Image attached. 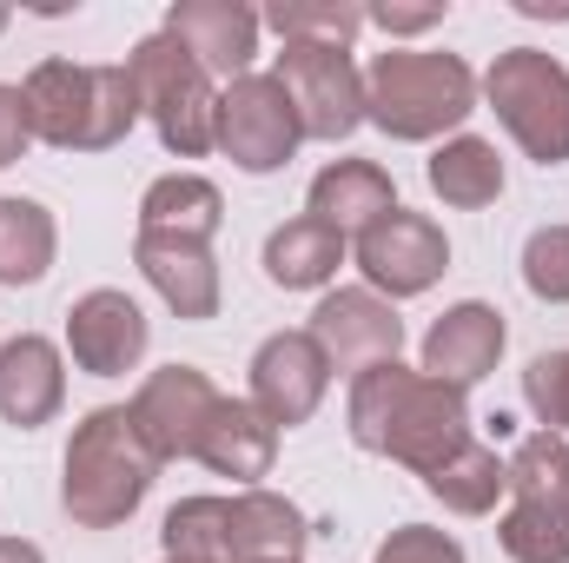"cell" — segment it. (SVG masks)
Masks as SVG:
<instances>
[{
  "mask_svg": "<svg viewBox=\"0 0 569 563\" xmlns=\"http://www.w3.org/2000/svg\"><path fill=\"white\" fill-rule=\"evenodd\" d=\"M497 544L510 563H569V511L543 504H510L497 524Z\"/></svg>",
  "mask_w": 569,
  "mask_h": 563,
  "instance_id": "83f0119b",
  "label": "cell"
},
{
  "mask_svg": "<svg viewBox=\"0 0 569 563\" xmlns=\"http://www.w3.org/2000/svg\"><path fill=\"white\" fill-rule=\"evenodd\" d=\"M146 345H152V325H146V312L120 285H93L87 298H73V312H67V352H73L80 372L120 378V372H133L146 358Z\"/></svg>",
  "mask_w": 569,
  "mask_h": 563,
  "instance_id": "4fadbf2b",
  "label": "cell"
},
{
  "mask_svg": "<svg viewBox=\"0 0 569 563\" xmlns=\"http://www.w3.org/2000/svg\"><path fill=\"white\" fill-rule=\"evenodd\" d=\"M523 405L537 412L543 431L569 437V352H537L523 372Z\"/></svg>",
  "mask_w": 569,
  "mask_h": 563,
  "instance_id": "f546056e",
  "label": "cell"
},
{
  "mask_svg": "<svg viewBox=\"0 0 569 563\" xmlns=\"http://www.w3.org/2000/svg\"><path fill=\"white\" fill-rule=\"evenodd\" d=\"M159 477V457L140 437V424L127 405H100L73 424L67 457H60V511L80 531H120L146 504Z\"/></svg>",
  "mask_w": 569,
  "mask_h": 563,
  "instance_id": "7a4b0ae2",
  "label": "cell"
},
{
  "mask_svg": "<svg viewBox=\"0 0 569 563\" xmlns=\"http://www.w3.org/2000/svg\"><path fill=\"white\" fill-rule=\"evenodd\" d=\"M305 213H311L318 226L358 239V233H371L378 219L398 213V186H391V172H385L378 159H331V166L311 179V206H305Z\"/></svg>",
  "mask_w": 569,
  "mask_h": 563,
  "instance_id": "d6986e66",
  "label": "cell"
},
{
  "mask_svg": "<svg viewBox=\"0 0 569 563\" xmlns=\"http://www.w3.org/2000/svg\"><path fill=\"white\" fill-rule=\"evenodd\" d=\"M166 33L212 73V80H246L252 53H259V13L239 0H172Z\"/></svg>",
  "mask_w": 569,
  "mask_h": 563,
  "instance_id": "5bb4252c",
  "label": "cell"
},
{
  "mask_svg": "<svg viewBox=\"0 0 569 563\" xmlns=\"http://www.w3.org/2000/svg\"><path fill=\"white\" fill-rule=\"evenodd\" d=\"M503 312L497 305H483V298H463V305H450L437 325L425 332V365L437 385H450V392H470L477 378H490L497 372V358H503Z\"/></svg>",
  "mask_w": 569,
  "mask_h": 563,
  "instance_id": "9a60e30c",
  "label": "cell"
},
{
  "mask_svg": "<svg viewBox=\"0 0 569 563\" xmlns=\"http://www.w3.org/2000/svg\"><path fill=\"white\" fill-rule=\"evenodd\" d=\"M503 134L523 146L537 166H569V67L543 47H510L490 60L483 87Z\"/></svg>",
  "mask_w": 569,
  "mask_h": 563,
  "instance_id": "8992f818",
  "label": "cell"
},
{
  "mask_svg": "<svg viewBox=\"0 0 569 563\" xmlns=\"http://www.w3.org/2000/svg\"><path fill=\"white\" fill-rule=\"evenodd\" d=\"M305 127H298V107L272 73H246L219 93V120H212V146L239 166V172H279L284 159L298 152Z\"/></svg>",
  "mask_w": 569,
  "mask_h": 563,
  "instance_id": "ba28073f",
  "label": "cell"
},
{
  "mask_svg": "<svg viewBox=\"0 0 569 563\" xmlns=\"http://www.w3.org/2000/svg\"><path fill=\"white\" fill-rule=\"evenodd\" d=\"M338 266H345V233L318 226L311 213L284 219L279 233L266 239V279L279 292H318V285L338 279Z\"/></svg>",
  "mask_w": 569,
  "mask_h": 563,
  "instance_id": "44dd1931",
  "label": "cell"
},
{
  "mask_svg": "<svg viewBox=\"0 0 569 563\" xmlns=\"http://www.w3.org/2000/svg\"><path fill=\"white\" fill-rule=\"evenodd\" d=\"M430 192L443 199V206H457V213H483V206H497V192H503V159H497V146L477 140V134H457V140H443L430 152Z\"/></svg>",
  "mask_w": 569,
  "mask_h": 563,
  "instance_id": "7402d4cb",
  "label": "cell"
},
{
  "mask_svg": "<svg viewBox=\"0 0 569 563\" xmlns=\"http://www.w3.org/2000/svg\"><path fill=\"white\" fill-rule=\"evenodd\" d=\"M133 266L146 285L179 312V318H219V266L206 239H179V233H133Z\"/></svg>",
  "mask_w": 569,
  "mask_h": 563,
  "instance_id": "2e32d148",
  "label": "cell"
},
{
  "mask_svg": "<svg viewBox=\"0 0 569 563\" xmlns=\"http://www.w3.org/2000/svg\"><path fill=\"white\" fill-rule=\"evenodd\" d=\"M510 497L517 504H543V511H569V437L530 431L510 451Z\"/></svg>",
  "mask_w": 569,
  "mask_h": 563,
  "instance_id": "484cf974",
  "label": "cell"
},
{
  "mask_svg": "<svg viewBox=\"0 0 569 563\" xmlns=\"http://www.w3.org/2000/svg\"><path fill=\"white\" fill-rule=\"evenodd\" d=\"M523 20H569V0H510Z\"/></svg>",
  "mask_w": 569,
  "mask_h": 563,
  "instance_id": "836d02e7",
  "label": "cell"
},
{
  "mask_svg": "<svg viewBox=\"0 0 569 563\" xmlns=\"http://www.w3.org/2000/svg\"><path fill=\"white\" fill-rule=\"evenodd\" d=\"M259 27H272L284 47L305 40V47H351L365 33V7L351 0H272L259 13Z\"/></svg>",
  "mask_w": 569,
  "mask_h": 563,
  "instance_id": "4316f807",
  "label": "cell"
},
{
  "mask_svg": "<svg viewBox=\"0 0 569 563\" xmlns=\"http://www.w3.org/2000/svg\"><path fill=\"white\" fill-rule=\"evenodd\" d=\"M0 27H7V7H0Z\"/></svg>",
  "mask_w": 569,
  "mask_h": 563,
  "instance_id": "d590c367",
  "label": "cell"
},
{
  "mask_svg": "<svg viewBox=\"0 0 569 563\" xmlns=\"http://www.w3.org/2000/svg\"><path fill=\"white\" fill-rule=\"evenodd\" d=\"M192 457L206 471H219V477H232V484L252 491L279 464V431L252 412V398H219V412H212V424H206V437H199Z\"/></svg>",
  "mask_w": 569,
  "mask_h": 563,
  "instance_id": "ffe728a7",
  "label": "cell"
},
{
  "mask_svg": "<svg viewBox=\"0 0 569 563\" xmlns=\"http://www.w3.org/2000/svg\"><path fill=\"white\" fill-rule=\"evenodd\" d=\"M450 13V0H425V7H398V0H385V7H365V27H385V33H425Z\"/></svg>",
  "mask_w": 569,
  "mask_h": 563,
  "instance_id": "1f68e13d",
  "label": "cell"
},
{
  "mask_svg": "<svg viewBox=\"0 0 569 563\" xmlns=\"http://www.w3.org/2000/svg\"><path fill=\"white\" fill-rule=\"evenodd\" d=\"M325 392H331V358L318 352L311 332H272L252 352V412L272 431L305 424L325 405Z\"/></svg>",
  "mask_w": 569,
  "mask_h": 563,
  "instance_id": "7c38bea8",
  "label": "cell"
},
{
  "mask_svg": "<svg viewBox=\"0 0 569 563\" xmlns=\"http://www.w3.org/2000/svg\"><path fill=\"white\" fill-rule=\"evenodd\" d=\"M305 544H311L305 511L279 491L252 484L226 504V563H298Z\"/></svg>",
  "mask_w": 569,
  "mask_h": 563,
  "instance_id": "ac0fdd59",
  "label": "cell"
},
{
  "mask_svg": "<svg viewBox=\"0 0 569 563\" xmlns=\"http://www.w3.org/2000/svg\"><path fill=\"white\" fill-rule=\"evenodd\" d=\"M425 491L443 504V511H457V517H490V511H497V497L510 491V464L497 457V444L470 437L457 457H443V464L430 471Z\"/></svg>",
  "mask_w": 569,
  "mask_h": 563,
  "instance_id": "cb8c5ba5",
  "label": "cell"
},
{
  "mask_svg": "<svg viewBox=\"0 0 569 563\" xmlns=\"http://www.w3.org/2000/svg\"><path fill=\"white\" fill-rule=\"evenodd\" d=\"M523 285L543 305H569V226H537L523 246Z\"/></svg>",
  "mask_w": 569,
  "mask_h": 563,
  "instance_id": "f1b7e54d",
  "label": "cell"
},
{
  "mask_svg": "<svg viewBox=\"0 0 569 563\" xmlns=\"http://www.w3.org/2000/svg\"><path fill=\"white\" fill-rule=\"evenodd\" d=\"M371 563H463V544L450 531H430V524H405L378 544Z\"/></svg>",
  "mask_w": 569,
  "mask_h": 563,
  "instance_id": "4dcf8cb0",
  "label": "cell"
},
{
  "mask_svg": "<svg viewBox=\"0 0 569 563\" xmlns=\"http://www.w3.org/2000/svg\"><path fill=\"white\" fill-rule=\"evenodd\" d=\"M67 405V365H60V345L40 338V332H20L0 345V418L13 431H40V424L60 418Z\"/></svg>",
  "mask_w": 569,
  "mask_h": 563,
  "instance_id": "e0dca14e",
  "label": "cell"
},
{
  "mask_svg": "<svg viewBox=\"0 0 569 563\" xmlns=\"http://www.w3.org/2000/svg\"><path fill=\"white\" fill-rule=\"evenodd\" d=\"M219 219H226V199L199 172H166V179L146 186L140 199V233H179V239H206L212 246Z\"/></svg>",
  "mask_w": 569,
  "mask_h": 563,
  "instance_id": "603a6c76",
  "label": "cell"
},
{
  "mask_svg": "<svg viewBox=\"0 0 569 563\" xmlns=\"http://www.w3.org/2000/svg\"><path fill=\"white\" fill-rule=\"evenodd\" d=\"M318 352L331 358V372H371V365H391L405 352V318L391 298H378L371 285H338L318 298L311 325Z\"/></svg>",
  "mask_w": 569,
  "mask_h": 563,
  "instance_id": "30bf717a",
  "label": "cell"
},
{
  "mask_svg": "<svg viewBox=\"0 0 569 563\" xmlns=\"http://www.w3.org/2000/svg\"><path fill=\"white\" fill-rule=\"evenodd\" d=\"M219 398H226V392H219L199 365H159L140 392H133L127 412L140 424V437L152 444V457L172 464V457H192V451H199V437H206V424L219 412Z\"/></svg>",
  "mask_w": 569,
  "mask_h": 563,
  "instance_id": "8fae6325",
  "label": "cell"
},
{
  "mask_svg": "<svg viewBox=\"0 0 569 563\" xmlns=\"http://www.w3.org/2000/svg\"><path fill=\"white\" fill-rule=\"evenodd\" d=\"M60 226L40 199H0V285H40L53 273Z\"/></svg>",
  "mask_w": 569,
  "mask_h": 563,
  "instance_id": "d4e9b609",
  "label": "cell"
},
{
  "mask_svg": "<svg viewBox=\"0 0 569 563\" xmlns=\"http://www.w3.org/2000/svg\"><path fill=\"white\" fill-rule=\"evenodd\" d=\"M27 146H33V127H27V100H20V87H0V166H13Z\"/></svg>",
  "mask_w": 569,
  "mask_h": 563,
  "instance_id": "d6a6232c",
  "label": "cell"
},
{
  "mask_svg": "<svg viewBox=\"0 0 569 563\" xmlns=\"http://www.w3.org/2000/svg\"><path fill=\"white\" fill-rule=\"evenodd\" d=\"M27 127L33 140L60 152H107L133 134L140 120V87L127 67H80V60H40L20 80Z\"/></svg>",
  "mask_w": 569,
  "mask_h": 563,
  "instance_id": "3957f363",
  "label": "cell"
},
{
  "mask_svg": "<svg viewBox=\"0 0 569 563\" xmlns=\"http://www.w3.org/2000/svg\"><path fill=\"white\" fill-rule=\"evenodd\" d=\"M358 273L365 285L378 292V298H418L430 285L450 273V239H443V226L425 219V213H391V219H378L371 233H358Z\"/></svg>",
  "mask_w": 569,
  "mask_h": 563,
  "instance_id": "9c48e42d",
  "label": "cell"
},
{
  "mask_svg": "<svg viewBox=\"0 0 569 563\" xmlns=\"http://www.w3.org/2000/svg\"><path fill=\"white\" fill-rule=\"evenodd\" d=\"M345 424H351V437L371 457H391V464H405L418 477H430L443 457H457L470 444V405H463V392L437 385L430 372H411L398 358L351 378Z\"/></svg>",
  "mask_w": 569,
  "mask_h": 563,
  "instance_id": "6da1fadb",
  "label": "cell"
},
{
  "mask_svg": "<svg viewBox=\"0 0 569 563\" xmlns=\"http://www.w3.org/2000/svg\"><path fill=\"white\" fill-rule=\"evenodd\" d=\"M166 563H179V557H166Z\"/></svg>",
  "mask_w": 569,
  "mask_h": 563,
  "instance_id": "8d00e7d4",
  "label": "cell"
},
{
  "mask_svg": "<svg viewBox=\"0 0 569 563\" xmlns=\"http://www.w3.org/2000/svg\"><path fill=\"white\" fill-rule=\"evenodd\" d=\"M0 563H47V557H40V544H27V537H0Z\"/></svg>",
  "mask_w": 569,
  "mask_h": 563,
  "instance_id": "e575fe53",
  "label": "cell"
},
{
  "mask_svg": "<svg viewBox=\"0 0 569 563\" xmlns=\"http://www.w3.org/2000/svg\"><path fill=\"white\" fill-rule=\"evenodd\" d=\"M127 73H133V87H140V113L152 120V134L166 152H179V159H206L212 152V120H219V87H212V73L159 27V33H146L140 47L127 53Z\"/></svg>",
  "mask_w": 569,
  "mask_h": 563,
  "instance_id": "5b68a950",
  "label": "cell"
},
{
  "mask_svg": "<svg viewBox=\"0 0 569 563\" xmlns=\"http://www.w3.org/2000/svg\"><path fill=\"white\" fill-rule=\"evenodd\" d=\"M477 113V73L457 53L430 47H391L365 73V120L391 140H437L457 134Z\"/></svg>",
  "mask_w": 569,
  "mask_h": 563,
  "instance_id": "277c9868",
  "label": "cell"
},
{
  "mask_svg": "<svg viewBox=\"0 0 569 563\" xmlns=\"http://www.w3.org/2000/svg\"><path fill=\"white\" fill-rule=\"evenodd\" d=\"M272 80L291 93L305 140L338 146L365 127V73H358L351 47H305V40H291L279 53V67H272Z\"/></svg>",
  "mask_w": 569,
  "mask_h": 563,
  "instance_id": "52a82bcc",
  "label": "cell"
}]
</instances>
